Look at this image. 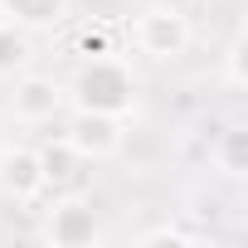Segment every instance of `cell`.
<instances>
[{"label": "cell", "instance_id": "11", "mask_svg": "<svg viewBox=\"0 0 248 248\" xmlns=\"http://www.w3.org/2000/svg\"><path fill=\"white\" fill-rule=\"evenodd\" d=\"M73 44H78V54H83V59H97V54H112V34H107V25H83Z\"/></svg>", "mask_w": 248, "mask_h": 248}, {"label": "cell", "instance_id": "10", "mask_svg": "<svg viewBox=\"0 0 248 248\" xmlns=\"http://www.w3.org/2000/svg\"><path fill=\"white\" fill-rule=\"evenodd\" d=\"M34 59V34L10 25V20H0V78H20Z\"/></svg>", "mask_w": 248, "mask_h": 248}, {"label": "cell", "instance_id": "4", "mask_svg": "<svg viewBox=\"0 0 248 248\" xmlns=\"http://www.w3.org/2000/svg\"><path fill=\"white\" fill-rule=\"evenodd\" d=\"M44 238H49L54 248H88V243H97V238H102V224H97L93 200H83V195H59V200L49 204V214H44Z\"/></svg>", "mask_w": 248, "mask_h": 248}, {"label": "cell", "instance_id": "13", "mask_svg": "<svg viewBox=\"0 0 248 248\" xmlns=\"http://www.w3.org/2000/svg\"><path fill=\"white\" fill-rule=\"evenodd\" d=\"M204 233L200 229H185V224H161V229H146L141 243H200Z\"/></svg>", "mask_w": 248, "mask_h": 248}, {"label": "cell", "instance_id": "1", "mask_svg": "<svg viewBox=\"0 0 248 248\" xmlns=\"http://www.w3.org/2000/svg\"><path fill=\"white\" fill-rule=\"evenodd\" d=\"M137 97H141V83H137L132 63L117 59V54L83 59L78 73H73V88H68V102H73V107H83V112H107V117H122V122L137 112Z\"/></svg>", "mask_w": 248, "mask_h": 248}, {"label": "cell", "instance_id": "12", "mask_svg": "<svg viewBox=\"0 0 248 248\" xmlns=\"http://www.w3.org/2000/svg\"><path fill=\"white\" fill-rule=\"evenodd\" d=\"M224 83L229 88H243L248 83V73H243V30L229 39V49H224Z\"/></svg>", "mask_w": 248, "mask_h": 248}, {"label": "cell", "instance_id": "6", "mask_svg": "<svg viewBox=\"0 0 248 248\" xmlns=\"http://www.w3.org/2000/svg\"><path fill=\"white\" fill-rule=\"evenodd\" d=\"M49 185H44V166H39V146H0V195H10L15 204H30L39 200Z\"/></svg>", "mask_w": 248, "mask_h": 248}, {"label": "cell", "instance_id": "5", "mask_svg": "<svg viewBox=\"0 0 248 248\" xmlns=\"http://www.w3.org/2000/svg\"><path fill=\"white\" fill-rule=\"evenodd\" d=\"M68 107V88L49 73H20L15 78V93H10V112L15 122H25V127H44V122H54L59 112Z\"/></svg>", "mask_w": 248, "mask_h": 248}, {"label": "cell", "instance_id": "7", "mask_svg": "<svg viewBox=\"0 0 248 248\" xmlns=\"http://www.w3.org/2000/svg\"><path fill=\"white\" fill-rule=\"evenodd\" d=\"M63 15H68V0H0V20H10L30 34L54 30Z\"/></svg>", "mask_w": 248, "mask_h": 248}, {"label": "cell", "instance_id": "3", "mask_svg": "<svg viewBox=\"0 0 248 248\" xmlns=\"http://www.w3.org/2000/svg\"><path fill=\"white\" fill-rule=\"evenodd\" d=\"M83 161H107L122 151V141H127V127H122V117H107V112H83L73 107V117L63 122L59 132Z\"/></svg>", "mask_w": 248, "mask_h": 248}, {"label": "cell", "instance_id": "2", "mask_svg": "<svg viewBox=\"0 0 248 248\" xmlns=\"http://www.w3.org/2000/svg\"><path fill=\"white\" fill-rule=\"evenodd\" d=\"M190 15L180 10V5H170V0H156V5H146L141 15H137V25H132V39H137V49L146 54V59H156V63H170V59H180L185 49H190Z\"/></svg>", "mask_w": 248, "mask_h": 248}, {"label": "cell", "instance_id": "9", "mask_svg": "<svg viewBox=\"0 0 248 248\" xmlns=\"http://www.w3.org/2000/svg\"><path fill=\"white\" fill-rule=\"evenodd\" d=\"M39 166H44V185H49V190H73V180H78V170H83L88 161L59 137V141L39 146Z\"/></svg>", "mask_w": 248, "mask_h": 248}, {"label": "cell", "instance_id": "8", "mask_svg": "<svg viewBox=\"0 0 248 248\" xmlns=\"http://www.w3.org/2000/svg\"><path fill=\"white\" fill-rule=\"evenodd\" d=\"M209 161H214V170L229 175V180H243V175H248V132L238 127V122H229V127L214 137Z\"/></svg>", "mask_w": 248, "mask_h": 248}]
</instances>
